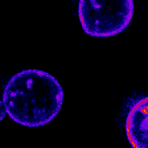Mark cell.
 Listing matches in <instances>:
<instances>
[{"mask_svg":"<svg viewBox=\"0 0 148 148\" xmlns=\"http://www.w3.org/2000/svg\"><path fill=\"white\" fill-rule=\"evenodd\" d=\"M63 97L62 87L54 76L43 70L25 69L7 83L2 102L13 121L25 127H39L58 115Z\"/></svg>","mask_w":148,"mask_h":148,"instance_id":"6da1fadb","label":"cell"},{"mask_svg":"<svg viewBox=\"0 0 148 148\" xmlns=\"http://www.w3.org/2000/svg\"><path fill=\"white\" fill-rule=\"evenodd\" d=\"M133 0H79L78 15L83 31L94 37L119 34L134 16Z\"/></svg>","mask_w":148,"mask_h":148,"instance_id":"7a4b0ae2","label":"cell"},{"mask_svg":"<svg viewBox=\"0 0 148 148\" xmlns=\"http://www.w3.org/2000/svg\"><path fill=\"white\" fill-rule=\"evenodd\" d=\"M148 99L135 103L130 110L126 120L127 139L134 148H147Z\"/></svg>","mask_w":148,"mask_h":148,"instance_id":"3957f363","label":"cell"},{"mask_svg":"<svg viewBox=\"0 0 148 148\" xmlns=\"http://www.w3.org/2000/svg\"><path fill=\"white\" fill-rule=\"evenodd\" d=\"M5 114H6V111H5L4 103H3V102L0 101V120H2L4 119Z\"/></svg>","mask_w":148,"mask_h":148,"instance_id":"277c9868","label":"cell"}]
</instances>
